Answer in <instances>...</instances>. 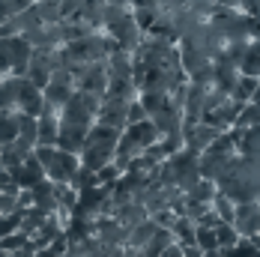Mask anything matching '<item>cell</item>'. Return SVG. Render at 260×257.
I'll list each match as a JSON object with an SVG mask.
<instances>
[{
    "label": "cell",
    "instance_id": "52a82bcc",
    "mask_svg": "<svg viewBox=\"0 0 260 257\" xmlns=\"http://www.w3.org/2000/svg\"><path fill=\"white\" fill-rule=\"evenodd\" d=\"M72 93H75V81H72V72L69 69H54L51 78H48V84L42 87V99H45V105H51V108H60Z\"/></svg>",
    "mask_w": 260,
    "mask_h": 257
},
{
    "label": "cell",
    "instance_id": "5b68a950",
    "mask_svg": "<svg viewBox=\"0 0 260 257\" xmlns=\"http://www.w3.org/2000/svg\"><path fill=\"white\" fill-rule=\"evenodd\" d=\"M9 78V87H12V108L18 111V114H30V117H36L39 111H42V90L33 84V81H27L24 75H6Z\"/></svg>",
    "mask_w": 260,
    "mask_h": 257
},
{
    "label": "cell",
    "instance_id": "f1b7e54d",
    "mask_svg": "<svg viewBox=\"0 0 260 257\" xmlns=\"http://www.w3.org/2000/svg\"><path fill=\"white\" fill-rule=\"evenodd\" d=\"M158 257H182V251H180V245L174 242V245H168V248H165V251H161Z\"/></svg>",
    "mask_w": 260,
    "mask_h": 257
},
{
    "label": "cell",
    "instance_id": "2e32d148",
    "mask_svg": "<svg viewBox=\"0 0 260 257\" xmlns=\"http://www.w3.org/2000/svg\"><path fill=\"white\" fill-rule=\"evenodd\" d=\"M171 231V236H174V242L177 245H194V221L188 218V215H177L174 218V224L168 228Z\"/></svg>",
    "mask_w": 260,
    "mask_h": 257
},
{
    "label": "cell",
    "instance_id": "7c38bea8",
    "mask_svg": "<svg viewBox=\"0 0 260 257\" xmlns=\"http://www.w3.org/2000/svg\"><path fill=\"white\" fill-rule=\"evenodd\" d=\"M27 191H30V206H36L45 215H54L57 212V185L51 180H39L33 188H27Z\"/></svg>",
    "mask_w": 260,
    "mask_h": 257
},
{
    "label": "cell",
    "instance_id": "277c9868",
    "mask_svg": "<svg viewBox=\"0 0 260 257\" xmlns=\"http://www.w3.org/2000/svg\"><path fill=\"white\" fill-rule=\"evenodd\" d=\"M36 162L42 165L45 180H51L54 185H72L75 174L81 171V162L75 153H66L60 147H33Z\"/></svg>",
    "mask_w": 260,
    "mask_h": 257
},
{
    "label": "cell",
    "instance_id": "d6986e66",
    "mask_svg": "<svg viewBox=\"0 0 260 257\" xmlns=\"http://www.w3.org/2000/svg\"><path fill=\"white\" fill-rule=\"evenodd\" d=\"M236 155L257 158V126L239 128V135H236Z\"/></svg>",
    "mask_w": 260,
    "mask_h": 257
},
{
    "label": "cell",
    "instance_id": "7402d4cb",
    "mask_svg": "<svg viewBox=\"0 0 260 257\" xmlns=\"http://www.w3.org/2000/svg\"><path fill=\"white\" fill-rule=\"evenodd\" d=\"M251 126H257V102H242L234 120V128H251Z\"/></svg>",
    "mask_w": 260,
    "mask_h": 257
},
{
    "label": "cell",
    "instance_id": "ffe728a7",
    "mask_svg": "<svg viewBox=\"0 0 260 257\" xmlns=\"http://www.w3.org/2000/svg\"><path fill=\"white\" fill-rule=\"evenodd\" d=\"M218 257H260L257 239H245V236H239L231 248H218Z\"/></svg>",
    "mask_w": 260,
    "mask_h": 257
},
{
    "label": "cell",
    "instance_id": "484cf974",
    "mask_svg": "<svg viewBox=\"0 0 260 257\" xmlns=\"http://www.w3.org/2000/svg\"><path fill=\"white\" fill-rule=\"evenodd\" d=\"M0 108H12V87L9 78H0ZM15 111V108H12Z\"/></svg>",
    "mask_w": 260,
    "mask_h": 257
},
{
    "label": "cell",
    "instance_id": "30bf717a",
    "mask_svg": "<svg viewBox=\"0 0 260 257\" xmlns=\"http://www.w3.org/2000/svg\"><path fill=\"white\" fill-rule=\"evenodd\" d=\"M6 171H9V177H12V182H15L18 188H33L39 180H45L42 165L36 162V155H33V153L24 155L18 165H12V168H6Z\"/></svg>",
    "mask_w": 260,
    "mask_h": 257
},
{
    "label": "cell",
    "instance_id": "3957f363",
    "mask_svg": "<svg viewBox=\"0 0 260 257\" xmlns=\"http://www.w3.org/2000/svg\"><path fill=\"white\" fill-rule=\"evenodd\" d=\"M158 138V128L153 126V120L147 117V120H138V123H129V126L120 128V138H117V153H114V165L120 168V171H126L129 168L132 158H138V155L144 153L150 144H156Z\"/></svg>",
    "mask_w": 260,
    "mask_h": 257
},
{
    "label": "cell",
    "instance_id": "ba28073f",
    "mask_svg": "<svg viewBox=\"0 0 260 257\" xmlns=\"http://www.w3.org/2000/svg\"><path fill=\"white\" fill-rule=\"evenodd\" d=\"M132 99H114V96H102L99 99V111H96V123L111 128H120L126 126V108H129Z\"/></svg>",
    "mask_w": 260,
    "mask_h": 257
},
{
    "label": "cell",
    "instance_id": "6da1fadb",
    "mask_svg": "<svg viewBox=\"0 0 260 257\" xmlns=\"http://www.w3.org/2000/svg\"><path fill=\"white\" fill-rule=\"evenodd\" d=\"M99 99L93 93H81L75 90L66 102L57 108V144L66 153H81V144L87 138L90 126L96 123V111H99Z\"/></svg>",
    "mask_w": 260,
    "mask_h": 257
},
{
    "label": "cell",
    "instance_id": "8fae6325",
    "mask_svg": "<svg viewBox=\"0 0 260 257\" xmlns=\"http://www.w3.org/2000/svg\"><path fill=\"white\" fill-rule=\"evenodd\" d=\"M57 144V108L42 105L36 114V147H54Z\"/></svg>",
    "mask_w": 260,
    "mask_h": 257
},
{
    "label": "cell",
    "instance_id": "9a60e30c",
    "mask_svg": "<svg viewBox=\"0 0 260 257\" xmlns=\"http://www.w3.org/2000/svg\"><path fill=\"white\" fill-rule=\"evenodd\" d=\"M236 72H239V75H251V78H257V72H260L257 39H248V42H245V51H242L239 63H236Z\"/></svg>",
    "mask_w": 260,
    "mask_h": 257
},
{
    "label": "cell",
    "instance_id": "44dd1931",
    "mask_svg": "<svg viewBox=\"0 0 260 257\" xmlns=\"http://www.w3.org/2000/svg\"><path fill=\"white\" fill-rule=\"evenodd\" d=\"M234 201L231 198H224L221 191H215V198H212V204H209V209L218 215V221H224V224H231L234 221Z\"/></svg>",
    "mask_w": 260,
    "mask_h": 257
},
{
    "label": "cell",
    "instance_id": "d4e9b609",
    "mask_svg": "<svg viewBox=\"0 0 260 257\" xmlns=\"http://www.w3.org/2000/svg\"><path fill=\"white\" fill-rule=\"evenodd\" d=\"M150 218H153V221H156L158 228H171V224H174V218H177V215H174V212H171V209H156V212H150Z\"/></svg>",
    "mask_w": 260,
    "mask_h": 257
},
{
    "label": "cell",
    "instance_id": "7a4b0ae2",
    "mask_svg": "<svg viewBox=\"0 0 260 257\" xmlns=\"http://www.w3.org/2000/svg\"><path fill=\"white\" fill-rule=\"evenodd\" d=\"M117 138H120L117 128L93 123L90 132H87V138H84V144H81V153H78L81 168L96 174L99 168L111 165L114 162V153H117Z\"/></svg>",
    "mask_w": 260,
    "mask_h": 257
},
{
    "label": "cell",
    "instance_id": "e0dca14e",
    "mask_svg": "<svg viewBox=\"0 0 260 257\" xmlns=\"http://www.w3.org/2000/svg\"><path fill=\"white\" fill-rule=\"evenodd\" d=\"M231 99L234 102H257V78L251 75H239L231 90Z\"/></svg>",
    "mask_w": 260,
    "mask_h": 257
},
{
    "label": "cell",
    "instance_id": "9c48e42d",
    "mask_svg": "<svg viewBox=\"0 0 260 257\" xmlns=\"http://www.w3.org/2000/svg\"><path fill=\"white\" fill-rule=\"evenodd\" d=\"M236 228L239 236H245V239H257V231H260V212H257V201H251V204H236L234 206V221H231Z\"/></svg>",
    "mask_w": 260,
    "mask_h": 257
},
{
    "label": "cell",
    "instance_id": "83f0119b",
    "mask_svg": "<svg viewBox=\"0 0 260 257\" xmlns=\"http://www.w3.org/2000/svg\"><path fill=\"white\" fill-rule=\"evenodd\" d=\"M180 251H182V257H204V251L198 245H182Z\"/></svg>",
    "mask_w": 260,
    "mask_h": 257
},
{
    "label": "cell",
    "instance_id": "cb8c5ba5",
    "mask_svg": "<svg viewBox=\"0 0 260 257\" xmlns=\"http://www.w3.org/2000/svg\"><path fill=\"white\" fill-rule=\"evenodd\" d=\"M212 231H215V242H218V248H231L236 239H239L236 228H234V224H224V221H218Z\"/></svg>",
    "mask_w": 260,
    "mask_h": 257
},
{
    "label": "cell",
    "instance_id": "ac0fdd59",
    "mask_svg": "<svg viewBox=\"0 0 260 257\" xmlns=\"http://www.w3.org/2000/svg\"><path fill=\"white\" fill-rule=\"evenodd\" d=\"M18 135V111L12 108H0V147L12 144Z\"/></svg>",
    "mask_w": 260,
    "mask_h": 257
},
{
    "label": "cell",
    "instance_id": "5bb4252c",
    "mask_svg": "<svg viewBox=\"0 0 260 257\" xmlns=\"http://www.w3.org/2000/svg\"><path fill=\"white\" fill-rule=\"evenodd\" d=\"M168 245H174V236H171V231H168V228H158V224H156L153 236H150V239L144 242V248H138V251H141L144 257H158L165 248H168Z\"/></svg>",
    "mask_w": 260,
    "mask_h": 257
},
{
    "label": "cell",
    "instance_id": "4fadbf2b",
    "mask_svg": "<svg viewBox=\"0 0 260 257\" xmlns=\"http://www.w3.org/2000/svg\"><path fill=\"white\" fill-rule=\"evenodd\" d=\"M215 182L207 180V177H201V180L194 182V185H188L185 191H182V201L185 204H201V206H209L212 204V198H215Z\"/></svg>",
    "mask_w": 260,
    "mask_h": 257
},
{
    "label": "cell",
    "instance_id": "4316f807",
    "mask_svg": "<svg viewBox=\"0 0 260 257\" xmlns=\"http://www.w3.org/2000/svg\"><path fill=\"white\" fill-rule=\"evenodd\" d=\"M15 12H18V9H15V3H12V0H0V24H6Z\"/></svg>",
    "mask_w": 260,
    "mask_h": 257
},
{
    "label": "cell",
    "instance_id": "603a6c76",
    "mask_svg": "<svg viewBox=\"0 0 260 257\" xmlns=\"http://www.w3.org/2000/svg\"><path fill=\"white\" fill-rule=\"evenodd\" d=\"M194 245H198L204 254H209V251H218L215 231H212V228H198V224H194Z\"/></svg>",
    "mask_w": 260,
    "mask_h": 257
},
{
    "label": "cell",
    "instance_id": "8992f818",
    "mask_svg": "<svg viewBox=\"0 0 260 257\" xmlns=\"http://www.w3.org/2000/svg\"><path fill=\"white\" fill-rule=\"evenodd\" d=\"M69 72H72V81H75V90H81V93H93V96H105V87H108L105 60L81 63V66H72Z\"/></svg>",
    "mask_w": 260,
    "mask_h": 257
},
{
    "label": "cell",
    "instance_id": "f546056e",
    "mask_svg": "<svg viewBox=\"0 0 260 257\" xmlns=\"http://www.w3.org/2000/svg\"><path fill=\"white\" fill-rule=\"evenodd\" d=\"M12 3H15V9H18V12H21V9H27V6H33V3H36V0H12Z\"/></svg>",
    "mask_w": 260,
    "mask_h": 257
}]
</instances>
